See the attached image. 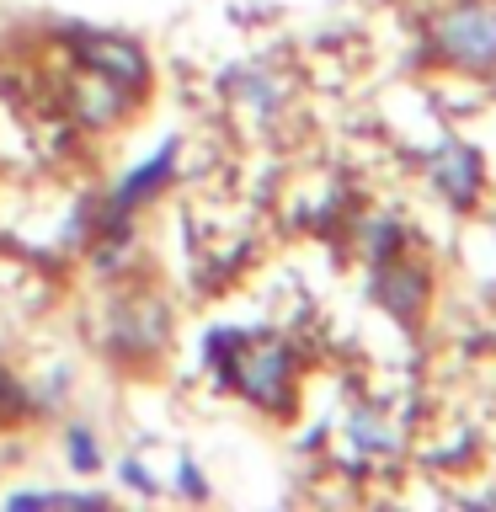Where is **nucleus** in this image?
Masks as SVG:
<instances>
[{"label": "nucleus", "mask_w": 496, "mask_h": 512, "mask_svg": "<svg viewBox=\"0 0 496 512\" xmlns=\"http://www.w3.org/2000/svg\"><path fill=\"white\" fill-rule=\"evenodd\" d=\"M427 54L459 75H496V0H448L427 16Z\"/></svg>", "instance_id": "nucleus-1"}, {"label": "nucleus", "mask_w": 496, "mask_h": 512, "mask_svg": "<svg viewBox=\"0 0 496 512\" xmlns=\"http://www.w3.org/2000/svg\"><path fill=\"white\" fill-rule=\"evenodd\" d=\"M219 379L240 390L251 406L262 411H288L294 400V379H299V363H294V347L283 336H262V342H246L240 336L235 352L219 363Z\"/></svg>", "instance_id": "nucleus-2"}, {"label": "nucleus", "mask_w": 496, "mask_h": 512, "mask_svg": "<svg viewBox=\"0 0 496 512\" xmlns=\"http://www.w3.org/2000/svg\"><path fill=\"white\" fill-rule=\"evenodd\" d=\"M427 176H432V187L459 208V214H470V208L486 198V160H480L470 144H459V139H448L443 150H432Z\"/></svg>", "instance_id": "nucleus-3"}, {"label": "nucleus", "mask_w": 496, "mask_h": 512, "mask_svg": "<svg viewBox=\"0 0 496 512\" xmlns=\"http://www.w3.org/2000/svg\"><path fill=\"white\" fill-rule=\"evenodd\" d=\"M427 294H432V278L422 262H406V256H390V262H374V299L390 310L395 320H411L427 310Z\"/></svg>", "instance_id": "nucleus-4"}, {"label": "nucleus", "mask_w": 496, "mask_h": 512, "mask_svg": "<svg viewBox=\"0 0 496 512\" xmlns=\"http://www.w3.org/2000/svg\"><path fill=\"white\" fill-rule=\"evenodd\" d=\"M75 54L86 70L118 80V86L134 91V96H144V86H150V59H144V48L128 43V38H102V32H91V38H80Z\"/></svg>", "instance_id": "nucleus-5"}, {"label": "nucleus", "mask_w": 496, "mask_h": 512, "mask_svg": "<svg viewBox=\"0 0 496 512\" xmlns=\"http://www.w3.org/2000/svg\"><path fill=\"white\" fill-rule=\"evenodd\" d=\"M134 102H139L134 91H123L118 80H107V75H96V70L70 91V112H75L80 128H118L128 112H134Z\"/></svg>", "instance_id": "nucleus-6"}, {"label": "nucleus", "mask_w": 496, "mask_h": 512, "mask_svg": "<svg viewBox=\"0 0 496 512\" xmlns=\"http://www.w3.org/2000/svg\"><path fill=\"white\" fill-rule=\"evenodd\" d=\"M171 166H176V139H166L160 150L144 160V166H134V176H123L118 182V192H112V208H107V219L112 224H128V214L144 203V198H155L160 187H166V176H171Z\"/></svg>", "instance_id": "nucleus-7"}, {"label": "nucleus", "mask_w": 496, "mask_h": 512, "mask_svg": "<svg viewBox=\"0 0 496 512\" xmlns=\"http://www.w3.org/2000/svg\"><path fill=\"white\" fill-rule=\"evenodd\" d=\"M166 331H171L166 304H160V299H128L123 315L112 320V347L155 352V347H166Z\"/></svg>", "instance_id": "nucleus-8"}, {"label": "nucleus", "mask_w": 496, "mask_h": 512, "mask_svg": "<svg viewBox=\"0 0 496 512\" xmlns=\"http://www.w3.org/2000/svg\"><path fill=\"white\" fill-rule=\"evenodd\" d=\"M347 438L358 443L363 454H384V448H395V427H390V416H379V411H352Z\"/></svg>", "instance_id": "nucleus-9"}, {"label": "nucleus", "mask_w": 496, "mask_h": 512, "mask_svg": "<svg viewBox=\"0 0 496 512\" xmlns=\"http://www.w3.org/2000/svg\"><path fill=\"white\" fill-rule=\"evenodd\" d=\"M64 454H70V470H80V475L102 470V448H96L91 427H70V432H64Z\"/></svg>", "instance_id": "nucleus-10"}, {"label": "nucleus", "mask_w": 496, "mask_h": 512, "mask_svg": "<svg viewBox=\"0 0 496 512\" xmlns=\"http://www.w3.org/2000/svg\"><path fill=\"white\" fill-rule=\"evenodd\" d=\"M118 475H123V486H134V491H144V496H155V475L144 470L139 459H123V464H118Z\"/></svg>", "instance_id": "nucleus-11"}, {"label": "nucleus", "mask_w": 496, "mask_h": 512, "mask_svg": "<svg viewBox=\"0 0 496 512\" xmlns=\"http://www.w3.org/2000/svg\"><path fill=\"white\" fill-rule=\"evenodd\" d=\"M176 486H182V496H208L203 475H198V464H182V475H176Z\"/></svg>", "instance_id": "nucleus-12"}]
</instances>
